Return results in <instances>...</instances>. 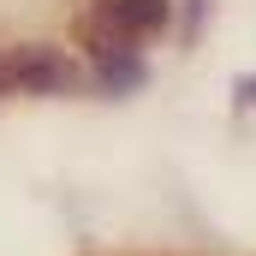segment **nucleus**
Listing matches in <instances>:
<instances>
[{
	"mask_svg": "<svg viewBox=\"0 0 256 256\" xmlns=\"http://www.w3.org/2000/svg\"><path fill=\"white\" fill-rule=\"evenodd\" d=\"M0 78H6V90H24V96H60V90L78 84V66L66 60L60 48L24 42V48L0 54Z\"/></svg>",
	"mask_w": 256,
	"mask_h": 256,
	"instance_id": "nucleus-1",
	"label": "nucleus"
},
{
	"mask_svg": "<svg viewBox=\"0 0 256 256\" xmlns=\"http://www.w3.org/2000/svg\"><path fill=\"white\" fill-rule=\"evenodd\" d=\"M90 24L137 42V36H155V30L173 24V0H96L90 6Z\"/></svg>",
	"mask_w": 256,
	"mask_h": 256,
	"instance_id": "nucleus-2",
	"label": "nucleus"
},
{
	"mask_svg": "<svg viewBox=\"0 0 256 256\" xmlns=\"http://www.w3.org/2000/svg\"><path fill=\"white\" fill-rule=\"evenodd\" d=\"M202 12H208V0H185V36H196V24H202Z\"/></svg>",
	"mask_w": 256,
	"mask_h": 256,
	"instance_id": "nucleus-3",
	"label": "nucleus"
},
{
	"mask_svg": "<svg viewBox=\"0 0 256 256\" xmlns=\"http://www.w3.org/2000/svg\"><path fill=\"white\" fill-rule=\"evenodd\" d=\"M238 102H256V78H238Z\"/></svg>",
	"mask_w": 256,
	"mask_h": 256,
	"instance_id": "nucleus-4",
	"label": "nucleus"
},
{
	"mask_svg": "<svg viewBox=\"0 0 256 256\" xmlns=\"http://www.w3.org/2000/svg\"><path fill=\"white\" fill-rule=\"evenodd\" d=\"M0 96H6V78H0Z\"/></svg>",
	"mask_w": 256,
	"mask_h": 256,
	"instance_id": "nucleus-5",
	"label": "nucleus"
}]
</instances>
